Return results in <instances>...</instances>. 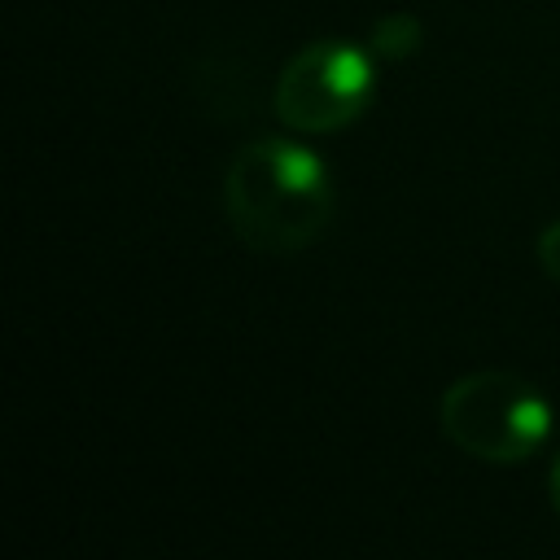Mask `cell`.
Wrapping results in <instances>:
<instances>
[{
  "label": "cell",
  "instance_id": "1",
  "mask_svg": "<svg viewBox=\"0 0 560 560\" xmlns=\"http://www.w3.org/2000/svg\"><path fill=\"white\" fill-rule=\"evenodd\" d=\"M223 214L254 254H298L332 223V179L315 149L280 136L241 144L223 175Z\"/></svg>",
  "mask_w": 560,
  "mask_h": 560
},
{
  "label": "cell",
  "instance_id": "2",
  "mask_svg": "<svg viewBox=\"0 0 560 560\" xmlns=\"http://www.w3.org/2000/svg\"><path fill=\"white\" fill-rule=\"evenodd\" d=\"M442 438L481 464H521L551 433L547 394L503 368H481L451 381L438 398Z\"/></svg>",
  "mask_w": 560,
  "mask_h": 560
},
{
  "label": "cell",
  "instance_id": "3",
  "mask_svg": "<svg viewBox=\"0 0 560 560\" xmlns=\"http://www.w3.org/2000/svg\"><path fill=\"white\" fill-rule=\"evenodd\" d=\"M376 88L372 57L346 39H311L302 44L271 92L276 118L298 136H328L350 127Z\"/></svg>",
  "mask_w": 560,
  "mask_h": 560
},
{
  "label": "cell",
  "instance_id": "4",
  "mask_svg": "<svg viewBox=\"0 0 560 560\" xmlns=\"http://www.w3.org/2000/svg\"><path fill=\"white\" fill-rule=\"evenodd\" d=\"M424 44V26L411 13H385L372 22V52L385 61H407Z\"/></svg>",
  "mask_w": 560,
  "mask_h": 560
},
{
  "label": "cell",
  "instance_id": "5",
  "mask_svg": "<svg viewBox=\"0 0 560 560\" xmlns=\"http://www.w3.org/2000/svg\"><path fill=\"white\" fill-rule=\"evenodd\" d=\"M534 254H538V267H542V276L560 289V219H551L542 232H538V245H534Z\"/></svg>",
  "mask_w": 560,
  "mask_h": 560
},
{
  "label": "cell",
  "instance_id": "6",
  "mask_svg": "<svg viewBox=\"0 0 560 560\" xmlns=\"http://www.w3.org/2000/svg\"><path fill=\"white\" fill-rule=\"evenodd\" d=\"M547 494H551V508H556V516H560V446H556L551 468H547Z\"/></svg>",
  "mask_w": 560,
  "mask_h": 560
}]
</instances>
